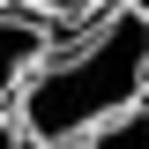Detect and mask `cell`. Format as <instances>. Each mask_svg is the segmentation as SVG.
<instances>
[{
    "mask_svg": "<svg viewBox=\"0 0 149 149\" xmlns=\"http://www.w3.org/2000/svg\"><path fill=\"white\" fill-rule=\"evenodd\" d=\"M142 97H149V15L142 0H119L112 15L67 30L37 60L8 119L22 127L30 149H82L97 127L142 112Z\"/></svg>",
    "mask_w": 149,
    "mask_h": 149,
    "instance_id": "cell-1",
    "label": "cell"
},
{
    "mask_svg": "<svg viewBox=\"0 0 149 149\" xmlns=\"http://www.w3.org/2000/svg\"><path fill=\"white\" fill-rule=\"evenodd\" d=\"M60 45V30L52 22H37L30 8H15V0H0V119L15 112V97H22V82L37 74V60Z\"/></svg>",
    "mask_w": 149,
    "mask_h": 149,
    "instance_id": "cell-2",
    "label": "cell"
},
{
    "mask_svg": "<svg viewBox=\"0 0 149 149\" xmlns=\"http://www.w3.org/2000/svg\"><path fill=\"white\" fill-rule=\"evenodd\" d=\"M15 8H30L37 22H52V30L67 37V30H90L97 15H112L119 0H15Z\"/></svg>",
    "mask_w": 149,
    "mask_h": 149,
    "instance_id": "cell-3",
    "label": "cell"
},
{
    "mask_svg": "<svg viewBox=\"0 0 149 149\" xmlns=\"http://www.w3.org/2000/svg\"><path fill=\"white\" fill-rule=\"evenodd\" d=\"M82 149H149V119L142 112H127V119H112V127H97Z\"/></svg>",
    "mask_w": 149,
    "mask_h": 149,
    "instance_id": "cell-4",
    "label": "cell"
},
{
    "mask_svg": "<svg viewBox=\"0 0 149 149\" xmlns=\"http://www.w3.org/2000/svg\"><path fill=\"white\" fill-rule=\"evenodd\" d=\"M0 149H30V142H22V127H15V119H0Z\"/></svg>",
    "mask_w": 149,
    "mask_h": 149,
    "instance_id": "cell-5",
    "label": "cell"
}]
</instances>
